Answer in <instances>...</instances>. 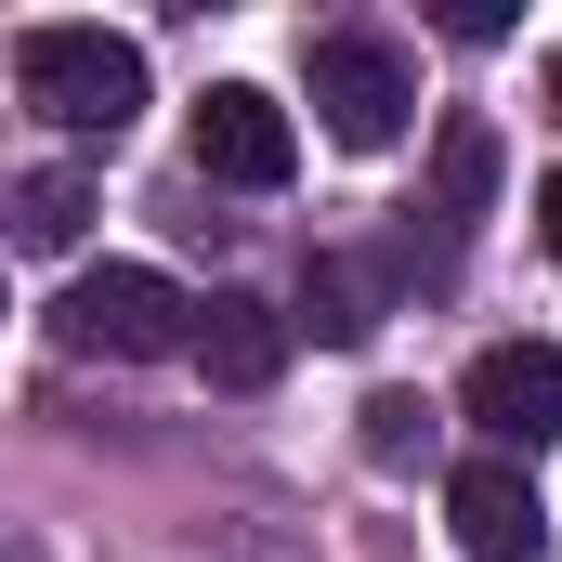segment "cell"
I'll return each mask as SVG.
<instances>
[{
  "label": "cell",
  "mask_w": 562,
  "mask_h": 562,
  "mask_svg": "<svg viewBox=\"0 0 562 562\" xmlns=\"http://www.w3.org/2000/svg\"><path fill=\"white\" fill-rule=\"evenodd\" d=\"M301 92H314V119H327V144H353V157H393V144H406V119H419V66H406L393 40H367V26L314 40Z\"/></svg>",
  "instance_id": "obj_3"
},
{
  "label": "cell",
  "mask_w": 562,
  "mask_h": 562,
  "mask_svg": "<svg viewBox=\"0 0 562 562\" xmlns=\"http://www.w3.org/2000/svg\"><path fill=\"white\" fill-rule=\"evenodd\" d=\"M183 288L157 276V262H105V276H79L53 301V340L66 353H92V367H157V353H183Z\"/></svg>",
  "instance_id": "obj_2"
},
{
  "label": "cell",
  "mask_w": 562,
  "mask_h": 562,
  "mask_svg": "<svg viewBox=\"0 0 562 562\" xmlns=\"http://www.w3.org/2000/svg\"><path fill=\"white\" fill-rule=\"evenodd\" d=\"M458 419L484 431V458H537V445H562V340H497V353H471Z\"/></svg>",
  "instance_id": "obj_4"
},
{
  "label": "cell",
  "mask_w": 562,
  "mask_h": 562,
  "mask_svg": "<svg viewBox=\"0 0 562 562\" xmlns=\"http://www.w3.org/2000/svg\"><path fill=\"white\" fill-rule=\"evenodd\" d=\"M537 105H550V119H562V53H550V79H537Z\"/></svg>",
  "instance_id": "obj_14"
},
{
  "label": "cell",
  "mask_w": 562,
  "mask_h": 562,
  "mask_svg": "<svg viewBox=\"0 0 562 562\" xmlns=\"http://www.w3.org/2000/svg\"><path fill=\"white\" fill-rule=\"evenodd\" d=\"M484 196H497V132H484V119H445V144H431V223L471 236Z\"/></svg>",
  "instance_id": "obj_8"
},
{
  "label": "cell",
  "mask_w": 562,
  "mask_h": 562,
  "mask_svg": "<svg viewBox=\"0 0 562 562\" xmlns=\"http://www.w3.org/2000/svg\"><path fill=\"white\" fill-rule=\"evenodd\" d=\"M537 236H550V249H562V170H550V183H537Z\"/></svg>",
  "instance_id": "obj_13"
},
{
  "label": "cell",
  "mask_w": 562,
  "mask_h": 562,
  "mask_svg": "<svg viewBox=\"0 0 562 562\" xmlns=\"http://www.w3.org/2000/svg\"><path fill=\"white\" fill-rule=\"evenodd\" d=\"M92 236V170H26L13 183V249H79Z\"/></svg>",
  "instance_id": "obj_9"
},
{
  "label": "cell",
  "mask_w": 562,
  "mask_h": 562,
  "mask_svg": "<svg viewBox=\"0 0 562 562\" xmlns=\"http://www.w3.org/2000/svg\"><path fill=\"white\" fill-rule=\"evenodd\" d=\"M367 458H380V471L431 458V406H419V393H367Z\"/></svg>",
  "instance_id": "obj_11"
},
{
  "label": "cell",
  "mask_w": 562,
  "mask_h": 562,
  "mask_svg": "<svg viewBox=\"0 0 562 562\" xmlns=\"http://www.w3.org/2000/svg\"><path fill=\"white\" fill-rule=\"evenodd\" d=\"M445 40H510V0H445Z\"/></svg>",
  "instance_id": "obj_12"
},
{
  "label": "cell",
  "mask_w": 562,
  "mask_h": 562,
  "mask_svg": "<svg viewBox=\"0 0 562 562\" xmlns=\"http://www.w3.org/2000/svg\"><path fill=\"white\" fill-rule=\"evenodd\" d=\"M288 327H314V340H340V353H353V340L380 327V276L327 249V262H314V288H301V314H288Z\"/></svg>",
  "instance_id": "obj_10"
},
{
  "label": "cell",
  "mask_w": 562,
  "mask_h": 562,
  "mask_svg": "<svg viewBox=\"0 0 562 562\" xmlns=\"http://www.w3.org/2000/svg\"><path fill=\"white\" fill-rule=\"evenodd\" d=\"M445 524H458L471 562H537L550 550V510H537L524 458H458V471H445Z\"/></svg>",
  "instance_id": "obj_7"
},
{
  "label": "cell",
  "mask_w": 562,
  "mask_h": 562,
  "mask_svg": "<svg viewBox=\"0 0 562 562\" xmlns=\"http://www.w3.org/2000/svg\"><path fill=\"white\" fill-rule=\"evenodd\" d=\"M196 170L236 183V196H276L288 170H301V119H288L276 92L223 79V92H196Z\"/></svg>",
  "instance_id": "obj_5"
},
{
  "label": "cell",
  "mask_w": 562,
  "mask_h": 562,
  "mask_svg": "<svg viewBox=\"0 0 562 562\" xmlns=\"http://www.w3.org/2000/svg\"><path fill=\"white\" fill-rule=\"evenodd\" d=\"M288 340H301V327H288L262 288H210V301L183 314V353H196V380H210V393H276Z\"/></svg>",
  "instance_id": "obj_6"
},
{
  "label": "cell",
  "mask_w": 562,
  "mask_h": 562,
  "mask_svg": "<svg viewBox=\"0 0 562 562\" xmlns=\"http://www.w3.org/2000/svg\"><path fill=\"white\" fill-rule=\"evenodd\" d=\"M13 92H26L53 132L119 144L144 119V53L119 40V26H26V40H13Z\"/></svg>",
  "instance_id": "obj_1"
}]
</instances>
